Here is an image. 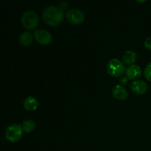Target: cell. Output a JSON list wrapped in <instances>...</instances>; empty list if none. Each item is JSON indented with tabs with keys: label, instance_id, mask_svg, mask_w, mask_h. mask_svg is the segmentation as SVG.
<instances>
[{
	"label": "cell",
	"instance_id": "1",
	"mask_svg": "<svg viewBox=\"0 0 151 151\" xmlns=\"http://www.w3.org/2000/svg\"><path fill=\"white\" fill-rule=\"evenodd\" d=\"M63 11L56 6H48L43 12V20L46 24L50 27L59 26L63 23Z\"/></svg>",
	"mask_w": 151,
	"mask_h": 151
},
{
	"label": "cell",
	"instance_id": "2",
	"mask_svg": "<svg viewBox=\"0 0 151 151\" xmlns=\"http://www.w3.org/2000/svg\"><path fill=\"white\" fill-rule=\"evenodd\" d=\"M21 22L24 28L28 30H35L39 24V18L35 12L25 11L21 17Z\"/></svg>",
	"mask_w": 151,
	"mask_h": 151
},
{
	"label": "cell",
	"instance_id": "3",
	"mask_svg": "<svg viewBox=\"0 0 151 151\" xmlns=\"http://www.w3.org/2000/svg\"><path fill=\"white\" fill-rule=\"evenodd\" d=\"M106 69H107L108 74L114 78H119V77L122 76L126 70L123 62L116 58L111 59L108 62Z\"/></svg>",
	"mask_w": 151,
	"mask_h": 151
},
{
	"label": "cell",
	"instance_id": "4",
	"mask_svg": "<svg viewBox=\"0 0 151 151\" xmlns=\"http://www.w3.org/2000/svg\"><path fill=\"white\" fill-rule=\"evenodd\" d=\"M23 132L22 125L19 124H12L6 129L5 138L10 142H17L22 139Z\"/></svg>",
	"mask_w": 151,
	"mask_h": 151
},
{
	"label": "cell",
	"instance_id": "5",
	"mask_svg": "<svg viewBox=\"0 0 151 151\" xmlns=\"http://www.w3.org/2000/svg\"><path fill=\"white\" fill-rule=\"evenodd\" d=\"M66 19L69 23L75 25L81 24L85 19V16L81 10L72 8L68 10L66 13Z\"/></svg>",
	"mask_w": 151,
	"mask_h": 151
},
{
	"label": "cell",
	"instance_id": "6",
	"mask_svg": "<svg viewBox=\"0 0 151 151\" xmlns=\"http://www.w3.org/2000/svg\"><path fill=\"white\" fill-rule=\"evenodd\" d=\"M35 40L41 45H49L52 41L51 33L45 29H36L34 32Z\"/></svg>",
	"mask_w": 151,
	"mask_h": 151
},
{
	"label": "cell",
	"instance_id": "7",
	"mask_svg": "<svg viewBox=\"0 0 151 151\" xmlns=\"http://www.w3.org/2000/svg\"><path fill=\"white\" fill-rule=\"evenodd\" d=\"M147 83L145 82L142 80H135L133 81L131 83V89L134 94L138 95H142L145 94L147 91Z\"/></svg>",
	"mask_w": 151,
	"mask_h": 151
},
{
	"label": "cell",
	"instance_id": "8",
	"mask_svg": "<svg viewBox=\"0 0 151 151\" xmlns=\"http://www.w3.org/2000/svg\"><path fill=\"white\" fill-rule=\"evenodd\" d=\"M142 68L136 64L131 65L125 70V75L128 77V79L133 80V81L138 80V78L142 76Z\"/></svg>",
	"mask_w": 151,
	"mask_h": 151
},
{
	"label": "cell",
	"instance_id": "9",
	"mask_svg": "<svg viewBox=\"0 0 151 151\" xmlns=\"http://www.w3.org/2000/svg\"><path fill=\"white\" fill-rule=\"evenodd\" d=\"M112 95L117 100L124 101L128 97V91L122 85H116L112 89Z\"/></svg>",
	"mask_w": 151,
	"mask_h": 151
},
{
	"label": "cell",
	"instance_id": "10",
	"mask_svg": "<svg viewBox=\"0 0 151 151\" xmlns=\"http://www.w3.org/2000/svg\"><path fill=\"white\" fill-rule=\"evenodd\" d=\"M38 105L39 103L37 99L32 96L27 97L23 102L24 108L29 111H34L36 110L38 107Z\"/></svg>",
	"mask_w": 151,
	"mask_h": 151
},
{
	"label": "cell",
	"instance_id": "11",
	"mask_svg": "<svg viewBox=\"0 0 151 151\" xmlns=\"http://www.w3.org/2000/svg\"><path fill=\"white\" fill-rule=\"evenodd\" d=\"M137 53L134 51H132V50H128L122 55V62L125 65L131 66V65L134 64V63L137 61Z\"/></svg>",
	"mask_w": 151,
	"mask_h": 151
},
{
	"label": "cell",
	"instance_id": "12",
	"mask_svg": "<svg viewBox=\"0 0 151 151\" xmlns=\"http://www.w3.org/2000/svg\"><path fill=\"white\" fill-rule=\"evenodd\" d=\"M33 37L34 35H32L30 32H23L21 34L20 37H19V43L23 47H28L32 43Z\"/></svg>",
	"mask_w": 151,
	"mask_h": 151
},
{
	"label": "cell",
	"instance_id": "13",
	"mask_svg": "<svg viewBox=\"0 0 151 151\" xmlns=\"http://www.w3.org/2000/svg\"><path fill=\"white\" fill-rule=\"evenodd\" d=\"M22 128L24 132L30 133L35 130V124L34 121L31 120V119H26L22 122Z\"/></svg>",
	"mask_w": 151,
	"mask_h": 151
},
{
	"label": "cell",
	"instance_id": "14",
	"mask_svg": "<svg viewBox=\"0 0 151 151\" xmlns=\"http://www.w3.org/2000/svg\"><path fill=\"white\" fill-rule=\"evenodd\" d=\"M144 75L145 79L149 82H151V62L146 66L145 69Z\"/></svg>",
	"mask_w": 151,
	"mask_h": 151
},
{
	"label": "cell",
	"instance_id": "15",
	"mask_svg": "<svg viewBox=\"0 0 151 151\" xmlns=\"http://www.w3.org/2000/svg\"><path fill=\"white\" fill-rule=\"evenodd\" d=\"M144 44H145V47L147 50L151 51V36L147 37V38H146Z\"/></svg>",
	"mask_w": 151,
	"mask_h": 151
},
{
	"label": "cell",
	"instance_id": "16",
	"mask_svg": "<svg viewBox=\"0 0 151 151\" xmlns=\"http://www.w3.org/2000/svg\"><path fill=\"white\" fill-rule=\"evenodd\" d=\"M128 81H129V79L128 78V77L127 76H122L120 78V81H119V82H120V85L122 86H125L128 84Z\"/></svg>",
	"mask_w": 151,
	"mask_h": 151
},
{
	"label": "cell",
	"instance_id": "17",
	"mask_svg": "<svg viewBox=\"0 0 151 151\" xmlns=\"http://www.w3.org/2000/svg\"><path fill=\"white\" fill-rule=\"evenodd\" d=\"M68 7H69V4L67 3V1H63L60 2V5H59L58 7L60 9V10H62L63 11V10H66V9L68 8Z\"/></svg>",
	"mask_w": 151,
	"mask_h": 151
},
{
	"label": "cell",
	"instance_id": "18",
	"mask_svg": "<svg viewBox=\"0 0 151 151\" xmlns=\"http://www.w3.org/2000/svg\"><path fill=\"white\" fill-rule=\"evenodd\" d=\"M136 1H137V2L139 3H145V1H147V0H135Z\"/></svg>",
	"mask_w": 151,
	"mask_h": 151
}]
</instances>
